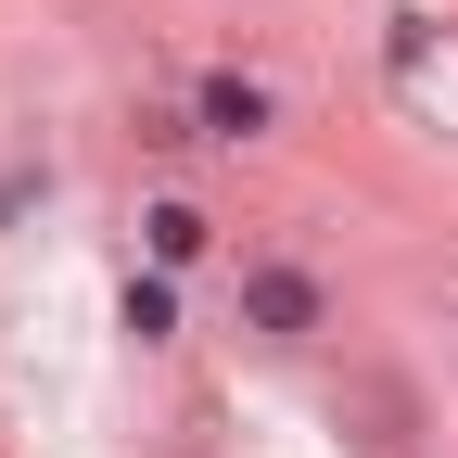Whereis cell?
I'll return each instance as SVG.
<instances>
[{"mask_svg": "<svg viewBox=\"0 0 458 458\" xmlns=\"http://www.w3.org/2000/svg\"><path fill=\"white\" fill-rule=\"evenodd\" d=\"M242 306H255V331H306V318H318V293H306L293 267H255V280H242Z\"/></svg>", "mask_w": 458, "mask_h": 458, "instance_id": "obj_2", "label": "cell"}, {"mask_svg": "<svg viewBox=\"0 0 458 458\" xmlns=\"http://www.w3.org/2000/svg\"><path fill=\"white\" fill-rule=\"evenodd\" d=\"M267 128V89L255 77H204V140H255Z\"/></svg>", "mask_w": 458, "mask_h": 458, "instance_id": "obj_1", "label": "cell"}, {"mask_svg": "<svg viewBox=\"0 0 458 458\" xmlns=\"http://www.w3.org/2000/svg\"><path fill=\"white\" fill-rule=\"evenodd\" d=\"M153 255H165V267L204 255V216H191V204H153Z\"/></svg>", "mask_w": 458, "mask_h": 458, "instance_id": "obj_3", "label": "cell"}]
</instances>
